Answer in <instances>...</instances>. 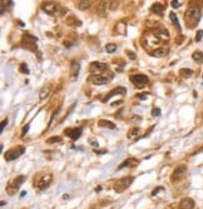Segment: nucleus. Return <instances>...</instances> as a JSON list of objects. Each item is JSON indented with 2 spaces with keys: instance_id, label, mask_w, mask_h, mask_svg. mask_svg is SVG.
Wrapping results in <instances>:
<instances>
[{
  "instance_id": "21",
  "label": "nucleus",
  "mask_w": 203,
  "mask_h": 209,
  "mask_svg": "<svg viewBox=\"0 0 203 209\" xmlns=\"http://www.w3.org/2000/svg\"><path fill=\"white\" fill-rule=\"evenodd\" d=\"M94 1V0H82L80 3H79V10H87L90 8V5H92V3Z\"/></svg>"
},
{
  "instance_id": "9",
  "label": "nucleus",
  "mask_w": 203,
  "mask_h": 209,
  "mask_svg": "<svg viewBox=\"0 0 203 209\" xmlns=\"http://www.w3.org/2000/svg\"><path fill=\"white\" fill-rule=\"evenodd\" d=\"M108 69V65L104 64V63H99V61H93L90 63L89 66V71L93 73V74H99V73H103Z\"/></svg>"
},
{
  "instance_id": "33",
  "label": "nucleus",
  "mask_w": 203,
  "mask_h": 209,
  "mask_svg": "<svg viewBox=\"0 0 203 209\" xmlns=\"http://www.w3.org/2000/svg\"><path fill=\"white\" fill-rule=\"evenodd\" d=\"M117 8H118V1L110 0V6H109V9H110V10H115Z\"/></svg>"
},
{
  "instance_id": "43",
  "label": "nucleus",
  "mask_w": 203,
  "mask_h": 209,
  "mask_svg": "<svg viewBox=\"0 0 203 209\" xmlns=\"http://www.w3.org/2000/svg\"><path fill=\"white\" fill-rule=\"evenodd\" d=\"M25 195H26V192L23 190V192H21V195H20V197H25Z\"/></svg>"
},
{
  "instance_id": "40",
  "label": "nucleus",
  "mask_w": 203,
  "mask_h": 209,
  "mask_svg": "<svg viewBox=\"0 0 203 209\" xmlns=\"http://www.w3.org/2000/svg\"><path fill=\"white\" fill-rule=\"evenodd\" d=\"M162 189H163V188H157V189H154V190H153V193H152V195H156L157 193H158L159 190H162Z\"/></svg>"
},
{
  "instance_id": "5",
  "label": "nucleus",
  "mask_w": 203,
  "mask_h": 209,
  "mask_svg": "<svg viewBox=\"0 0 203 209\" xmlns=\"http://www.w3.org/2000/svg\"><path fill=\"white\" fill-rule=\"evenodd\" d=\"M132 182H133V178L132 177H124V178H122L119 180H117L115 182V184H114V190L117 193H122V192H124L128 187H129L132 184Z\"/></svg>"
},
{
  "instance_id": "13",
  "label": "nucleus",
  "mask_w": 203,
  "mask_h": 209,
  "mask_svg": "<svg viewBox=\"0 0 203 209\" xmlns=\"http://www.w3.org/2000/svg\"><path fill=\"white\" fill-rule=\"evenodd\" d=\"M110 6V0H100V3L97 8V12L100 17H105L107 15V10Z\"/></svg>"
},
{
  "instance_id": "10",
  "label": "nucleus",
  "mask_w": 203,
  "mask_h": 209,
  "mask_svg": "<svg viewBox=\"0 0 203 209\" xmlns=\"http://www.w3.org/2000/svg\"><path fill=\"white\" fill-rule=\"evenodd\" d=\"M130 81L134 83L138 88H143L144 84L148 83V76L143 75V74H133V75H130Z\"/></svg>"
},
{
  "instance_id": "37",
  "label": "nucleus",
  "mask_w": 203,
  "mask_h": 209,
  "mask_svg": "<svg viewBox=\"0 0 203 209\" xmlns=\"http://www.w3.org/2000/svg\"><path fill=\"white\" fill-rule=\"evenodd\" d=\"M7 125H8V119H5V120H3V123H1V127H0V132H3Z\"/></svg>"
},
{
  "instance_id": "29",
  "label": "nucleus",
  "mask_w": 203,
  "mask_h": 209,
  "mask_svg": "<svg viewBox=\"0 0 203 209\" xmlns=\"http://www.w3.org/2000/svg\"><path fill=\"white\" fill-rule=\"evenodd\" d=\"M105 50H107V53H114V51L117 50V45L115 44H107Z\"/></svg>"
},
{
  "instance_id": "7",
  "label": "nucleus",
  "mask_w": 203,
  "mask_h": 209,
  "mask_svg": "<svg viewBox=\"0 0 203 209\" xmlns=\"http://www.w3.org/2000/svg\"><path fill=\"white\" fill-rule=\"evenodd\" d=\"M53 180V177L50 174H44V175H40L38 179L35 180V188H38L39 190L45 189L46 187H49V184Z\"/></svg>"
},
{
  "instance_id": "15",
  "label": "nucleus",
  "mask_w": 203,
  "mask_h": 209,
  "mask_svg": "<svg viewBox=\"0 0 203 209\" xmlns=\"http://www.w3.org/2000/svg\"><path fill=\"white\" fill-rule=\"evenodd\" d=\"M193 208H194V202L191 198H183L178 207V209H193Z\"/></svg>"
},
{
  "instance_id": "14",
  "label": "nucleus",
  "mask_w": 203,
  "mask_h": 209,
  "mask_svg": "<svg viewBox=\"0 0 203 209\" xmlns=\"http://www.w3.org/2000/svg\"><path fill=\"white\" fill-rule=\"evenodd\" d=\"M79 68H80V65H79V63L73 60L72 61V65H70V80L74 81L78 79V74H79Z\"/></svg>"
},
{
  "instance_id": "25",
  "label": "nucleus",
  "mask_w": 203,
  "mask_h": 209,
  "mask_svg": "<svg viewBox=\"0 0 203 209\" xmlns=\"http://www.w3.org/2000/svg\"><path fill=\"white\" fill-rule=\"evenodd\" d=\"M192 74H193V71H192L191 69H181L179 70V75L181 76H183V78H188V76H191Z\"/></svg>"
},
{
  "instance_id": "6",
  "label": "nucleus",
  "mask_w": 203,
  "mask_h": 209,
  "mask_svg": "<svg viewBox=\"0 0 203 209\" xmlns=\"http://www.w3.org/2000/svg\"><path fill=\"white\" fill-rule=\"evenodd\" d=\"M25 151V148L24 147H15V148H12L9 149L7 153H5V160L7 161H12V160H15L17 158L23 154Z\"/></svg>"
},
{
  "instance_id": "26",
  "label": "nucleus",
  "mask_w": 203,
  "mask_h": 209,
  "mask_svg": "<svg viewBox=\"0 0 203 209\" xmlns=\"http://www.w3.org/2000/svg\"><path fill=\"white\" fill-rule=\"evenodd\" d=\"M192 56H193V60H196V61H198V63L203 61V54H202V51H194Z\"/></svg>"
},
{
  "instance_id": "28",
  "label": "nucleus",
  "mask_w": 203,
  "mask_h": 209,
  "mask_svg": "<svg viewBox=\"0 0 203 209\" xmlns=\"http://www.w3.org/2000/svg\"><path fill=\"white\" fill-rule=\"evenodd\" d=\"M138 133H139V128H137V127L132 128L129 130V133H128V138H134V137H137Z\"/></svg>"
},
{
  "instance_id": "41",
  "label": "nucleus",
  "mask_w": 203,
  "mask_h": 209,
  "mask_svg": "<svg viewBox=\"0 0 203 209\" xmlns=\"http://www.w3.org/2000/svg\"><path fill=\"white\" fill-rule=\"evenodd\" d=\"M95 153H97V154H104L105 150H95Z\"/></svg>"
},
{
  "instance_id": "4",
  "label": "nucleus",
  "mask_w": 203,
  "mask_h": 209,
  "mask_svg": "<svg viewBox=\"0 0 203 209\" xmlns=\"http://www.w3.org/2000/svg\"><path fill=\"white\" fill-rule=\"evenodd\" d=\"M113 79V75H105V74H97L89 78V81L94 85H104Z\"/></svg>"
},
{
  "instance_id": "11",
  "label": "nucleus",
  "mask_w": 203,
  "mask_h": 209,
  "mask_svg": "<svg viewBox=\"0 0 203 209\" xmlns=\"http://www.w3.org/2000/svg\"><path fill=\"white\" fill-rule=\"evenodd\" d=\"M125 93H127V89H125L124 86H117V88H114L113 90H110L108 94H107V97L102 99V102H103V103H107L110 98H113L114 95H118V94H122V95H124Z\"/></svg>"
},
{
  "instance_id": "17",
  "label": "nucleus",
  "mask_w": 203,
  "mask_h": 209,
  "mask_svg": "<svg viewBox=\"0 0 203 209\" xmlns=\"http://www.w3.org/2000/svg\"><path fill=\"white\" fill-rule=\"evenodd\" d=\"M186 170H187V166H186V165H181V166H178V168L174 170L173 177H172V180H175V179L181 178V177H182V175L186 173Z\"/></svg>"
},
{
  "instance_id": "32",
  "label": "nucleus",
  "mask_w": 203,
  "mask_h": 209,
  "mask_svg": "<svg viewBox=\"0 0 203 209\" xmlns=\"http://www.w3.org/2000/svg\"><path fill=\"white\" fill-rule=\"evenodd\" d=\"M152 115L153 117H159V115H161V109H159V108H153L152 109Z\"/></svg>"
},
{
  "instance_id": "18",
  "label": "nucleus",
  "mask_w": 203,
  "mask_h": 209,
  "mask_svg": "<svg viewBox=\"0 0 203 209\" xmlns=\"http://www.w3.org/2000/svg\"><path fill=\"white\" fill-rule=\"evenodd\" d=\"M167 53H168V50L165 48H158L156 50H153L151 53V55L154 56V58H163V56L167 55Z\"/></svg>"
},
{
  "instance_id": "2",
  "label": "nucleus",
  "mask_w": 203,
  "mask_h": 209,
  "mask_svg": "<svg viewBox=\"0 0 203 209\" xmlns=\"http://www.w3.org/2000/svg\"><path fill=\"white\" fill-rule=\"evenodd\" d=\"M26 180V177L25 175H18L17 178H14L13 180L9 182V184L7 185V193L10 195H14L15 193L19 190L20 185Z\"/></svg>"
},
{
  "instance_id": "24",
  "label": "nucleus",
  "mask_w": 203,
  "mask_h": 209,
  "mask_svg": "<svg viewBox=\"0 0 203 209\" xmlns=\"http://www.w3.org/2000/svg\"><path fill=\"white\" fill-rule=\"evenodd\" d=\"M169 18H170V20H172V23L174 24V27H175V28H177V29L181 31V27H179V22H178L177 15H175L174 13H170V14H169Z\"/></svg>"
},
{
  "instance_id": "23",
  "label": "nucleus",
  "mask_w": 203,
  "mask_h": 209,
  "mask_svg": "<svg viewBox=\"0 0 203 209\" xmlns=\"http://www.w3.org/2000/svg\"><path fill=\"white\" fill-rule=\"evenodd\" d=\"M49 90H50V88L48 86V85H45V86L41 88V90H40V93H39V99H40V100H44V99L48 97V94H49Z\"/></svg>"
},
{
  "instance_id": "8",
  "label": "nucleus",
  "mask_w": 203,
  "mask_h": 209,
  "mask_svg": "<svg viewBox=\"0 0 203 209\" xmlns=\"http://www.w3.org/2000/svg\"><path fill=\"white\" fill-rule=\"evenodd\" d=\"M41 9L43 12H45L46 14L49 15H54L60 10V6L58 5L57 3H53V1H46V3H43L41 4Z\"/></svg>"
},
{
  "instance_id": "22",
  "label": "nucleus",
  "mask_w": 203,
  "mask_h": 209,
  "mask_svg": "<svg viewBox=\"0 0 203 209\" xmlns=\"http://www.w3.org/2000/svg\"><path fill=\"white\" fill-rule=\"evenodd\" d=\"M152 12L154 14H162L163 13V10H164V6L162 4H159V3H156V4H153L152 5Z\"/></svg>"
},
{
  "instance_id": "1",
  "label": "nucleus",
  "mask_w": 203,
  "mask_h": 209,
  "mask_svg": "<svg viewBox=\"0 0 203 209\" xmlns=\"http://www.w3.org/2000/svg\"><path fill=\"white\" fill-rule=\"evenodd\" d=\"M201 18V10L197 6H191L188 8V10L186 12V23L188 24V28H194L198 20Z\"/></svg>"
},
{
  "instance_id": "19",
  "label": "nucleus",
  "mask_w": 203,
  "mask_h": 209,
  "mask_svg": "<svg viewBox=\"0 0 203 209\" xmlns=\"http://www.w3.org/2000/svg\"><path fill=\"white\" fill-rule=\"evenodd\" d=\"M115 31H117V34H119V35H125L127 34V25L124 23H118L115 27Z\"/></svg>"
},
{
  "instance_id": "34",
  "label": "nucleus",
  "mask_w": 203,
  "mask_h": 209,
  "mask_svg": "<svg viewBox=\"0 0 203 209\" xmlns=\"http://www.w3.org/2000/svg\"><path fill=\"white\" fill-rule=\"evenodd\" d=\"M202 36H203V30L197 31V35H196V41H201V40H202Z\"/></svg>"
},
{
  "instance_id": "36",
  "label": "nucleus",
  "mask_w": 203,
  "mask_h": 209,
  "mask_svg": "<svg viewBox=\"0 0 203 209\" xmlns=\"http://www.w3.org/2000/svg\"><path fill=\"white\" fill-rule=\"evenodd\" d=\"M170 5H172L173 9H177V8H179V1H178V0H172Z\"/></svg>"
},
{
  "instance_id": "3",
  "label": "nucleus",
  "mask_w": 203,
  "mask_h": 209,
  "mask_svg": "<svg viewBox=\"0 0 203 209\" xmlns=\"http://www.w3.org/2000/svg\"><path fill=\"white\" fill-rule=\"evenodd\" d=\"M36 43H38V39L35 36L30 35V34H24L23 39H21V45L26 48L30 51H36L38 50V46H36Z\"/></svg>"
},
{
  "instance_id": "16",
  "label": "nucleus",
  "mask_w": 203,
  "mask_h": 209,
  "mask_svg": "<svg viewBox=\"0 0 203 209\" xmlns=\"http://www.w3.org/2000/svg\"><path fill=\"white\" fill-rule=\"evenodd\" d=\"M139 164V160H137V159H134V158H128L127 160H124L123 163L118 166V169L120 170V169H123V168H125V166H136V165H138Z\"/></svg>"
},
{
  "instance_id": "20",
  "label": "nucleus",
  "mask_w": 203,
  "mask_h": 209,
  "mask_svg": "<svg viewBox=\"0 0 203 209\" xmlns=\"http://www.w3.org/2000/svg\"><path fill=\"white\" fill-rule=\"evenodd\" d=\"M98 125L100 128H108V129H115V125L114 123L112 122H108V120H99Z\"/></svg>"
},
{
  "instance_id": "12",
  "label": "nucleus",
  "mask_w": 203,
  "mask_h": 209,
  "mask_svg": "<svg viewBox=\"0 0 203 209\" xmlns=\"http://www.w3.org/2000/svg\"><path fill=\"white\" fill-rule=\"evenodd\" d=\"M82 128H68L64 130V133H65L68 137H70L73 140H77L80 138V135H82Z\"/></svg>"
},
{
  "instance_id": "38",
  "label": "nucleus",
  "mask_w": 203,
  "mask_h": 209,
  "mask_svg": "<svg viewBox=\"0 0 203 209\" xmlns=\"http://www.w3.org/2000/svg\"><path fill=\"white\" fill-rule=\"evenodd\" d=\"M88 142H89V144H92L93 147H98V142H97V140H94L93 138H90V139L88 140Z\"/></svg>"
},
{
  "instance_id": "31",
  "label": "nucleus",
  "mask_w": 203,
  "mask_h": 209,
  "mask_svg": "<svg viewBox=\"0 0 203 209\" xmlns=\"http://www.w3.org/2000/svg\"><path fill=\"white\" fill-rule=\"evenodd\" d=\"M59 142H62V138H60V137H51V138H49V139L46 140V143H48V144L59 143Z\"/></svg>"
},
{
  "instance_id": "39",
  "label": "nucleus",
  "mask_w": 203,
  "mask_h": 209,
  "mask_svg": "<svg viewBox=\"0 0 203 209\" xmlns=\"http://www.w3.org/2000/svg\"><path fill=\"white\" fill-rule=\"evenodd\" d=\"M28 130H29V124H26L25 127L23 128V132H21V137H24V135H25V133L28 132Z\"/></svg>"
},
{
  "instance_id": "35",
  "label": "nucleus",
  "mask_w": 203,
  "mask_h": 209,
  "mask_svg": "<svg viewBox=\"0 0 203 209\" xmlns=\"http://www.w3.org/2000/svg\"><path fill=\"white\" fill-rule=\"evenodd\" d=\"M125 53H127V55H128V58H129V59H132V60H134V59H136V54L133 53V51H130V50H127Z\"/></svg>"
},
{
  "instance_id": "30",
  "label": "nucleus",
  "mask_w": 203,
  "mask_h": 209,
  "mask_svg": "<svg viewBox=\"0 0 203 209\" xmlns=\"http://www.w3.org/2000/svg\"><path fill=\"white\" fill-rule=\"evenodd\" d=\"M19 71H20V73H23V74H29V68H28V65H26L25 63L20 64V66H19Z\"/></svg>"
},
{
  "instance_id": "42",
  "label": "nucleus",
  "mask_w": 203,
  "mask_h": 209,
  "mask_svg": "<svg viewBox=\"0 0 203 209\" xmlns=\"http://www.w3.org/2000/svg\"><path fill=\"white\" fill-rule=\"evenodd\" d=\"M123 102L122 100H119V102H117V103H113V104H112V105H113V107H115V105H118V104H122Z\"/></svg>"
},
{
  "instance_id": "27",
  "label": "nucleus",
  "mask_w": 203,
  "mask_h": 209,
  "mask_svg": "<svg viewBox=\"0 0 203 209\" xmlns=\"http://www.w3.org/2000/svg\"><path fill=\"white\" fill-rule=\"evenodd\" d=\"M7 4H8V6H13L14 3H13V0H1V15L4 14V8L7 6Z\"/></svg>"
}]
</instances>
